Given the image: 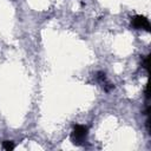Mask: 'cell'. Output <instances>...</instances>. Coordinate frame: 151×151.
<instances>
[{
    "mask_svg": "<svg viewBox=\"0 0 151 151\" xmlns=\"http://www.w3.org/2000/svg\"><path fill=\"white\" fill-rule=\"evenodd\" d=\"M2 147H4L5 150H13V149H14V144H13L12 140H5V142L2 143Z\"/></svg>",
    "mask_w": 151,
    "mask_h": 151,
    "instance_id": "obj_4",
    "label": "cell"
},
{
    "mask_svg": "<svg viewBox=\"0 0 151 151\" xmlns=\"http://www.w3.org/2000/svg\"><path fill=\"white\" fill-rule=\"evenodd\" d=\"M144 94H145V98H146V99H149V84H146V85H145Z\"/></svg>",
    "mask_w": 151,
    "mask_h": 151,
    "instance_id": "obj_6",
    "label": "cell"
},
{
    "mask_svg": "<svg viewBox=\"0 0 151 151\" xmlns=\"http://www.w3.org/2000/svg\"><path fill=\"white\" fill-rule=\"evenodd\" d=\"M96 78H97L98 83L103 86V88H104L106 92H110L111 90H113V88H114V85H113V84H111V83L107 80L106 74H105L104 72H98Z\"/></svg>",
    "mask_w": 151,
    "mask_h": 151,
    "instance_id": "obj_3",
    "label": "cell"
},
{
    "mask_svg": "<svg viewBox=\"0 0 151 151\" xmlns=\"http://www.w3.org/2000/svg\"><path fill=\"white\" fill-rule=\"evenodd\" d=\"M88 127L83 124H76L71 132V142L74 145H83L86 142Z\"/></svg>",
    "mask_w": 151,
    "mask_h": 151,
    "instance_id": "obj_1",
    "label": "cell"
},
{
    "mask_svg": "<svg viewBox=\"0 0 151 151\" xmlns=\"http://www.w3.org/2000/svg\"><path fill=\"white\" fill-rule=\"evenodd\" d=\"M149 59H150V55H145L144 58H143V61H142V65H143V67L149 72Z\"/></svg>",
    "mask_w": 151,
    "mask_h": 151,
    "instance_id": "obj_5",
    "label": "cell"
},
{
    "mask_svg": "<svg viewBox=\"0 0 151 151\" xmlns=\"http://www.w3.org/2000/svg\"><path fill=\"white\" fill-rule=\"evenodd\" d=\"M131 27L134 29H144L146 32L151 31V26L149 22V19L144 15H134L131 18Z\"/></svg>",
    "mask_w": 151,
    "mask_h": 151,
    "instance_id": "obj_2",
    "label": "cell"
}]
</instances>
